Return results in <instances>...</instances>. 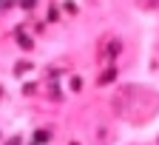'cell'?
Returning a JSON list of instances; mask_svg holds the SVG:
<instances>
[{
	"label": "cell",
	"instance_id": "cell-1",
	"mask_svg": "<svg viewBox=\"0 0 159 145\" xmlns=\"http://www.w3.org/2000/svg\"><path fill=\"white\" fill-rule=\"evenodd\" d=\"M142 9H159V0H136Z\"/></svg>",
	"mask_w": 159,
	"mask_h": 145
}]
</instances>
